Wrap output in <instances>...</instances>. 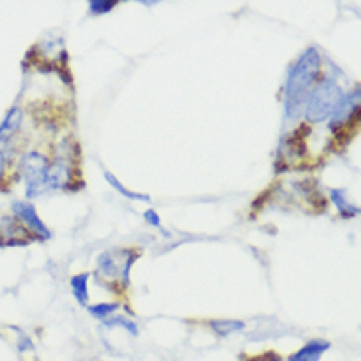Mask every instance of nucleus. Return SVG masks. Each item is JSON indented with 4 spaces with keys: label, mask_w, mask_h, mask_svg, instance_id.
<instances>
[{
    "label": "nucleus",
    "mask_w": 361,
    "mask_h": 361,
    "mask_svg": "<svg viewBox=\"0 0 361 361\" xmlns=\"http://www.w3.org/2000/svg\"><path fill=\"white\" fill-rule=\"evenodd\" d=\"M87 279H89V274H78V276H73V279H71V293H73V296H75V300H78L81 306H85V308H87V302H89Z\"/></svg>",
    "instance_id": "0eeeda50"
},
{
    "label": "nucleus",
    "mask_w": 361,
    "mask_h": 361,
    "mask_svg": "<svg viewBox=\"0 0 361 361\" xmlns=\"http://www.w3.org/2000/svg\"><path fill=\"white\" fill-rule=\"evenodd\" d=\"M243 322H237V320H231V322H227V320H219V322H212V328H214L215 334H219V336H227V334L231 332H239V330H243Z\"/></svg>",
    "instance_id": "1a4fd4ad"
},
{
    "label": "nucleus",
    "mask_w": 361,
    "mask_h": 361,
    "mask_svg": "<svg viewBox=\"0 0 361 361\" xmlns=\"http://www.w3.org/2000/svg\"><path fill=\"white\" fill-rule=\"evenodd\" d=\"M118 308V304H97V306H87L91 316H95L99 320H107L111 314Z\"/></svg>",
    "instance_id": "9d476101"
},
{
    "label": "nucleus",
    "mask_w": 361,
    "mask_h": 361,
    "mask_svg": "<svg viewBox=\"0 0 361 361\" xmlns=\"http://www.w3.org/2000/svg\"><path fill=\"white\" fill-rule=\"evenodd\" d=\"M12 212H14L16 217L22 219V224L26 225V227H30L32 231H36L38 237H42V239H49V237H51V233L46 229L44 221H42L38 217V214H36V209L30 204H26V202H14V204H12Z\"/></svg>",
    "instance_id": "39448f33"
},
{
    "label": "nucleus",
    "mask_w": 361,
    "mask_h": 361,
    "mask_svg": "<svg viewBox=\"0 0 361 361\" xmlns=\"http://www.w3.org/2000/svg\"><path fill=\"white\" fill-rule=\"evenodd\" d=\"M318 69H320V56L314 48L308 49L290 69L288 83H286V113H288V117H296L298 111L306 103L314 78L318 75Z\"/></svg>",
    "instance_id": "f257e3e1"
},
{
    "label": "nucleus",
    "mask_w": 361,
    "mask_h": 361,
    "mask_svg": "<svg viewBox=\"0 0 361 361\" xmlns=\"http://www.w3.org/2000/svg\"><path fill=\"white\" fill-rule=\"evenodd\" d=\"M105 176H107V180H109V184L113 185V188H115V190H118V192H121V194L123 195H127V197H130V200H142V202H148V197H145V195H138V194H133V192H128L127 188H125V185H121L117 182V180H115V178H113V174H105Z\"/></svg>",
    "instance_id": "9b49d317"
},
{
    "label": "nucleus",
    "mask_w": 361,
    "mask_h": 361,
    "mask_svg": "<svg viewBox=\"0 0 361 361\" xmlns=\"http://www.w3.org/2000/svg\"><path fill=\"white\" fill-rule=\"evenodd\" d=\"M249 361H283L276 353L273 352H269V353H264V355H259V357H253V360H249Z\"/></svg>",
    "instance_id": "2eb2a0df"
},
{
    "label": "nucleus",
    "mask_w": 361,
    "mask_h": 361,
    "mask_svg": "<svg viewBox=\"0 0 361 361\" xmlns=\"http://www.w3.org/2000/svg\"><path fill=\"white\" fill-rule=\"evenodd\" d=\"M105 324H107V326H123V328H125L128 334H133V336H137V332H138L137 324L128 322L127 318H107V320H105Z\"/></svg>",
    "instance_id": "f8f14e48"
},
{
    "label": "nucleus",
    "mask_w": 361,
    "mask_h": 361,
    "mask_svg": "<svg viewBox=\"0 0 361 361\" xmlns=\"http://www.w3.org/2000/svg\"><path fill=\"white\" fill-rule=\"evenodd\" d=\"M113 6H117L115 0H111V2H99V0L89 2V10H91V12H109Z\"/></svg>",
    "instance_id": "ddd939ff"
},
{
    "label": "nucleus",
    "mask_w": 361,
    "mask_h": 361,
    "mask_svg": "<svg viewBox=\"0 0 361 361\" xmlns=\"http://www.w3.org/2000/svg\"><path fill=\"white\" fill-rule=\"evenodd\" d=\"M2 170H4V157H2V152H0V174H2Z\"/></svg>",
    "instance_id": "f3484780"
},
{
    "label": "nucleus",
    "mask_w": 361,
    "mask_h": 361,
    "mask_svg": "<svg viewBox=\"0 0 361 361\" xmlns=\"http://www.w3.org/2000/svg\"><path fill=\"white\" fill-rule=\"evenodd\" d=\"M135 257L137 255L128 249H113L99 257V269L105 276L123 279L127 283L128 271H130V264L135 263Z\"/></svg>",
    "instance_id": "20e7f679"
},
{
    "label": "nucleus",
    "mask_w": 361,
    "mask_h": 361,
    "mask_svg": "<svg viewBox=\"0 0 361 361\" xmlns=\"http://www.w3.org/2000/svg\"><path fill=\"white\" fill-rule=\"evenodd\" d=\"M332 194H334V200H336V204H338V207H342V209H348V214H350V215L357 214V207H352V205L345 204L343 195H340V192H338V190H334Z\"/></svg>",
    "instance_id": "4468645a"
},
{
    "label": "nucleus",
    "mask_w": 361,
    "mask_h": 361,
    "mask_svg": "<svg viewBox=\"0 0 361 361\" xmlns=\"http://www.w3.org/2000/svg\"><path fill=\"white\" fill-rule=\"evenodd\" d=\"M343 93L340 85H336L334 81H324L322 85L314 89L312 93L306 99V117L310 121H324L330 115H334V111L338 109V105L342 103Z\"/></svg>",
    "instance_id": "f03ea898"
},
{
    "label": "nucleus",
    "mask_w": 361,
    "mask_h": 361,
    "mask_svg": "<svg viewBox=\"0 0 361 361\" xmlns=\"http://www.w3.org/2000/svg\"><path fill=\"white\" fill-rule=\"evenodd\" d=\"M20 121H22V111L20 109H12L6 115V118H4V123L0 125V140L14 135V130L20 127Z\"/></svg>",
    "instance_id": "6e6552de"
},
{
    "label": "nucleus",
    "mask_w": 361,
    "mask_h": 361,
    "mask_svg": "<svg viewBox=\"0 0 361 361\" xmlns=\"http://www.w3.org/2000/svg\"><path fill=\"white\" fill-rule=\"evenodd\" d=\"M145 217H147V221H150V224L152 225H160V219H158V215H157V212H147V215H145Z\"/></svg>",
    "instance_id": "dca6fc26"
},
{
    "label": "nucleus",
    "mask_w": 361,
    "mask_h": 361,
    "mask_svg": "<svg viewBox=\"0 0 361 361\" xmlns=\"http://www.w3.org/2000/svg\"><path fill=\"white\" fill-rule=\"evenodd\" d=\"M48 170L46 158L39 157L38 152H30L22 158V172H24V180H26V195L28 197H36L42 192L49 190Z\"/></svg>",
    "instance_id": "7ed1b4c3"
},
{
    "label": "nucleus",
    "mask_w": 361,
    "mask_h": 361,
    "mask_svg": "<svg viewBox=\"0 0 361 361\" xmlns=\"http://www.w3.org/2000/svg\"><path fill=\"white\" fill-rule=\"evenodd\" d=\"M328 348H330V343L326 340H312V342L306 343L304 348H300L288 361H320L322 353Z\"/></svg>",
    "instance_id": "423d86ee"
}]
</instances>
